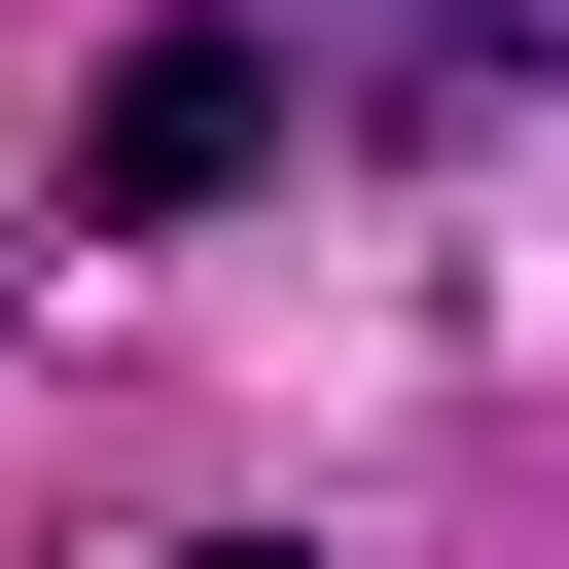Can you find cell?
Returning <instances> with one entry per match:
<instances>
[{"mask_svg":"<svg viewBox=\"0 0 569 569\" xmlns=\"http://www.w3.org/2000/svg\"><path fill=\"white\" fill-rule=\"evenodd\" d=\"M213 178H284V36L249 0H142L71 71V213H213Z\"/></svg>","mask_w":569,"mask_h":569,"instance_id":"obj_1","label":"cell"},{"mask_svg":"<svg viewBox=\"0 0 569 569\" xmlns=\"http://www.w3.org/2000/svg\"><path fill=\"white\" fill-rule=\"evenodd\" d=\"M213 569H320V533H213Z\"/></svg>","mask_w":569,"mask_h":569,"instance_id":"obj_2","label":"cell"}]
</instances>
